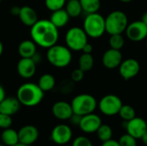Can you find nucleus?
I'll return each instance as SVG.
<instances>
[{
	"instance_id": "nucleus-1",
	"label": "nucleus",
	"mask_w": 147,
	"mask_h": 146,
	"mask_svg": "<svg viewBox=\"0 0 147 146\" xmlns=\"http://www.w3.org/2000/svg\"><path fill=\"white\" fill-rule=\"evenodd\" d=\"M31 40L39 46L49 48L57 44L59 40V28L50 20H38L30 27Z\"/></svg>"
},
{
	"instance_id": "nucleus-2",
	"label": "nucleus",
	"mask_w": 147,
	"mask_h": 146,
	"mask_svg": "<svg viewBox=\"0 0 147 146\" xmlns=\"http://www.w3.org/2000/svg\"><path fill=\"white\" fill-rule=\"evenodd\" d=\"M44 91L38 84L34 83H25L22 84L16 91V98L21 105L25 107H34L41 102L44 98Z\"/></svg>"
},
{
	"instance_id": "nucleus-3",
	"label": "nucleus",
	"mask_w": 147,
	"mask_h": 146,
	"mask_svg": "<svg viewBox=\"0 0 147 146\" xmlns=\"http://www.w3.org/2000/svg\"><path fill=\"white\" fill-rule=\"evenodd\" d=\"M47 59L53 66L57 68H65L71 64L72 54L71 51L66 46L55 44L47 48Z\"/></svg>"
},
{
	"instance_id": "nucleus-4",
	"label": "nucleus",
	"mask_w": 147,
	"mask_h": 146,
	"mask_svg": "<svg viewBox=\"0 0 147 146\" xmlns=\"http://www.w3.org/2000/svg\"><path fill=\"white\" fill-rule=\"evenodd\" d=\"M83 28L88 37L98 39L106 33L105 18L98 12L87 14L84 21Z\"/></svg>"
},
{
	"instance_id": "nucleus-5",
	"label": "nucleus",
	"mask_w": 147,
	"mask_h": 146,
	"mask_svg": "<svg viewBox=\"0 0 147 146\" xmlns=\"http://www.w3.org/2000/svg\"><path fill=\"white\" fill-rule=\"evenodd\" d=\"M127 25V15L121 10H114L105 17V30L109 35L122 34Z\"/></svg>"
},
{
	"instance_id": "nucleus-6",
	"label": "nucleus",
	"mask_w": 147,
	"mask_h": 146,
	"mask_svg": "<svg viewBox=\"0 0 147 146\" xmlns=\"http://www.w3.org/2000/svg\"><path fill=\"white\" fill-rule=\"evenodd\" d=\"M73 114L84 116L94 113L97 108L96 99L90 94H79L71 102Z\"/></svg>"
},
{
	"instance_id": "nucleus-7",
	"label": "nucleus",
	"mask_w": 147,
	"mask_h": 146,
	"mask_svg": "<svg viewBox=\"0 0 147 146\" xmlns=\"http://www.w3.org/2000/svg\"><path fill=\"white\" fill-rule=\"evenodd\" d=\"M65 40L66 46L71 51H82L84 45L88 42V35L83 28L72 27L69 28L65 34Z\"/></svg>"
},
{
	"instance_id": "nucleus-8",
	"label": "nucleus",
	"mask_w": 147,
	"mask_h": 146,
	"mask_svg": "<svg viewBox=\"0 0 147 146\" xmlns=\"http://www.w3.org/2000/svg\"><path fill=\"white\" fill-rule=\"evenodd\" d=\"M122 105L121 99L118 96L113 94L104 96L97 103L101 113L106 116H115L118 114Z\"/></svg>"
},
{
	"instance_id": "nucleus-9",
	"label": "nucleus",
	"mask_w": 147,
	"mask_h": 146,
	"mask_svg": "<svg viewBox=\"0 0 147 146\" xmlns=\"http://www.w3.org/2000/svg\"><path fill=\"white\" fill-rule=\"evenodd\" d=\"M127 38L134 42H140L147 38V25L141 20L128 23L126 30Z\"/></svg>"
},
{
	"instance_id": "nucleus-10",
	"label": "nucleus",
	"mask_w": 147,
	"mask_h": 146,
	"mask_svg": "<svg viewBox=\"0 0 147 146\" xmlns=\"http://www.w3.org/2000/svg\"><path fill=\"white\" fill-rule=\"evenodd\" d=\"M72 138L71 128L65 124H59L55 126L51 132L52 141L58 145H67Z\"/></svg>"
},
{
	"instance_id": "nucleus-11",
	"label": "nucleus",
	"mask_w": 147,
	"mask_h": 146,
	"mask_svg": "<svg viewBox=\"0 0 147 146\" xmlns=\"http://www.w3.org/2000/svg\"><path fill=\"white\" fill-rule=\"evenodd\" d=\"M140 65L135 59H127L122 60L119 65V73L126 81L134 78L140 73Z\"/></svg>"
},
{
	"instance_id": "nucleus-12",
	"label": "nucleus",
	"mask_w": 147,
	"mask_h": 146,
	"mask_svg": "<svg viewBox=\"0 0 147 146\" xmlns=\"http://www.w3.org/2000/svg\"><path fill=\"white\" fill-rule=\"evenodd\" d=\"M124 123L127 133L133 136L136 139H140L142 135L147 130L146 121L140 117L136 116L128 121H124Z\"/></svg>"
},
{
	"instance_id": "nucleus-13",
	"label": "nucleus",
	"mask_w": 147,
	"mask_h": 146,
	"mask_svg": "<svg viewBox=\"0 0 147 146\" xmlns=\"http://www.w3.org/2000/svg\"><path fill=\"white\" fill-rule=\"evenodd\" d=\"M102 124V122L100 116L91 113L82 116L78 126L80 130L85 133H94L97 131Z\"/></svg>"
},
{
	"instance_id": "nucleus-14",
	"label": "nucleus",
	"mask_w": 147,
	"mask_h": 146,
	"mask_svg": "<svg viewBox=\"0 0 147 146\" xmlns=\"http://www.w3.org/2000/svg\"><path fill=\"white\" fill-rule=\"evenodd\" d=\"M36 65L32 58H21L16 65L18 75L24 79L31 78L36 72Z\"/></svg>"
},
{
	"instance_id": "nucleus-15",
	"label": "nucleus",
	"mask_w": 147,
	"mask_h": 146,
	"mask_svg": "<svg viewBox=\"0 0 147 146\" xmlns=\"http://www.w3.org/2000/svg\"><path fill=\"white\" fill-rule=\"evenodd\" d=\"M122 60H123V57L121 50H116L113 48L105 51L102 58V62L103 66L109 70L119 67Z\"/></svg>"
},
{
	"instance_id": "nucleus-16",
	"label": "nucleus",
	"mask_w": 147,
	"mask_h": 146,
	"mask_svg": "<svg viewBox=\"0 0 147 146\" xmlns=\"http://www.w3.org/2000/svg\"><path fill=\"white\" fill-rule=\"evenodd\" d=\"M19 143L31 145L34 144L39 138V131L37 127L32 125H26L18 131Z\"/></svg>"
},
{
	"instance_id": "nucleus-17",
	"label": "nucleus",
	"mask_w": 147,
	"mask_h": 146,
	"mask_svg": "<svg viewBox=\"0 0 147 146\" xmlns=\"http://www.w3.org/2000/svg\"><path fill=\"white\" fill-rule=\"evenodd\" d=\"M52 114L58 120H67L73 114V111L71 103L65 101H59L53 105Z\"/></svg>"
},
{
	"instance_id": "nucleus-18",
	"label": "nucleus",
	"mask_w": 147,
	"mask_h": 146,
	"mask_svg": "<svg viewBox=\"0 0 147 146\" xmlns=\"http://www.w3.org/2000/svg\"><path fill=\"white\" fill-rule=\"evenodd\" d=\"M21 103L16 97H5L0 102V113L12 116L19 111Z\"/></svg>"
},
{
	"instance_id": "nucleus-19",
	"label": "nucleus",
	"mask_w": 147,
	"mask_h": 146,
	"mask_svg": "<svg viewBox=\"0 0 147 146\" xmlns=\"http://www.w3.org/2000/svg\"><path fill=\"white\" fill-rule=\"evenodd\" d=\"M20 21L27 27H32L39 19L36 11L30 6H22L18 15Z\"/></svg>"
},
{
	"instance_id": "nucleus-20",
	"label": "nucleus",
	"mask_w": 147,
	"mask_h": 146,
	"mask_svg": "<svg viewBox=\"0 0 147 146\" xmlns=\"http://www.w3.org/2000/svg\"><path fill=\"white\" fill-rule=\"evenodd\" d=\"M37 45L32 40H22L17 48L18 53L21 58H33V56L37 52Z\"/></svg>"
},
{
	"instance_id": "nucleus-21",
	"label": "nucleus",
	"mask_w": 147,
	"mask_h": 146,
	"mask_svg": "<svg viewBox=\"0 0 147 146\" xmlns=\"http://www.w3.org/2000/svg\"><path fill=\"white\" fill-rule=\"evenodd\" d=\"M70 16L67 14L66 10L65 9H59L54 11H52V15L50 16V21L52 22V23L57 27L58 28H63L65 27L70 20Z\"/></svg>"
},
{
	"instance_id": "nucleus-22",
	"label": "nucleus",
	"mask_w": 147,
	"mask_h": 146,
	"mask_svg": "<svg viewBox=\"0 0 147 146\" xmlns=\"http://www.w3.org/2000/svg\"><path fill=\"white\" fill-rule=\"evenodd\" d=\"M1 139L5 146H13L19 143L18 132L12 128L3 129L1 134Z\"/></svg>"
},
{
	"instance_id": "nucleus-23",
	"label": "nucleus",
	"mask_w": 147,
	"mask_h": 146,
	"mask_svg": "<svg viewBox=\"0 0 147 146\" xmlns=\"http://www.w3.org/2000/svg\"><path fill=\"white\" fill-rule=\"evenodd\" d=\"M65 9L70 17H78L82 12L83 9L79 0H67L65 5Z\"/></svg>"
},
{
	"instance_id": "nucleus-24",
	"label": "nucleus",
	"mask_w": 147,
	"mask_h": 146,
	"mask_svg": "<svg viewBox=\"0 0 147 146\" xmlns=\"http://www.w3.org/2000/svg\"><path fill=\"white\" fill-rule=\"evenodd\" d=\"M55 78L53 75L46 73L43 74L38 80V85L39 87L44 91V92H48L51 91L54 87H55Z\"/></svg>"
},
{
	"instance_id": "nucleus-25",
	"label": "nucleus",
	"mask_w": 147,
	"mask_h": 146,
	"mask_svg": "<svg viewBox=\"0 0 147 146\" xmlns=\"http://www.w3.org/2000/svg\"><path fill=\"white\" fill-rule=\"evenodd\" d=\"M94 58L91 53H84L79 57L78 59V68L83 71H90L94 66Z\"/></svg>"
},
{
	"instance_id": "nucleus-26",
	"label": "nucleus",
	"mask_w": 147,
	"mask_h": 146,
	"mask_svg": "<svg viewBox=\"0 0 147 146\" xmlns=\"http://www.w3.org/2000/svg\"><path fill=\"white\" fill-rule=\"evenodd\" d=\"M83 11L87 14L96 13L101 8V0H79Z\"/></svg>"
},
{
	"instance_id": "nucleus-27",
	"label": "nucleus",
	"mask_w": 147,
	"mask_h": 146,
	"mask_svg": "<svg viewBox=\"0 0 147 146\" xmlns=\"http://www.w3.org/2000/svg\"><path fill=\"white\" fill-rule=\"evenodd\" d=\"M96 133L100 141L105 142L112 139L113 130L110 126L106 125V124H102L100 127L97 129V131L96 132Z\"/></svg>"
},
{
	"instance_id": "nucleus-28",
	"label": "nucleus",
	"mask_w": 147,
	"mask_h": 146,
	"mask_svg": "<svg viewBox=\"0 0 147 146\" xmlns=\"http://www.w3.org/2000/svg\"><path fill=\"white\" fill-rule=\"evenodd\" d=\"M118 114L124 121H128V120L134 119V117H136V111L132 106L123 104L121 106Z\"/></svg>"
},
{
	"instance_id": "nucleus-29",
	"label": "nucleus",
	"mask_w": 147,
	"mask_h": 146,
	"mask_svg": "<svg viewBox=\"0 0 147 146\" xmlns=\"http://www.w3.org/2000/svg\"><path fill=\"white\" fill-rule=\"evenodd\" d=\"M109 46L110 48L116 49V50H121L125 44L124 37L122 36V34H111L109 37Z\"/></svg>"
},
{
	"instance_id": "nucleus-30",
	"label": "nucleus",
	"mask_w": 147,
	"mask_h": 146,
	"mask_svg": "<svg viewBox=\"0 0 147 146\" xmlns=\"http://www.w3.org/2000/svg\"><path fill=\"white\" fill-rule=\"evenodd\" d=\"M67 0H45V6L50 11H54L65 7Z\"/></svg>"
},
{
	"instance_id": "nucleus-31",
	"label": "nucleus",
	"mask_w": 147,
	"mask_h": 146,
	"mask_svg": "<svg viewBox=\"0 0 147 146\" xmlns=\"http://www.w3.org/2000/svg\"><path fill=\"white\" fill-rule=\"evenodd\" d=\"M121 146H137V139L128 133L123 134L118 140Z\"/></svg>"
},
{
	"instance_id": "nucleus-32",
	"label": "nucleus",
	"mask_w": 147,
	"mask_h": 146,
	"mask_svg": "<svg viewBox=\"0 0 147 146\" xmlns=\"http://www.w3.org/2000/svg\"><path fill=\"white\" fill-rule=\"evenodd\" d=\"M71 146H93V145L90 139H88L87 137L79 136L73 140Z\"/></svg>"
},
{
	"instance_id": "nucleus-33",
	"label": "nucleus",
	"mask_w": 147,
	"mask_h": 146,
	"mask_svg": "<svg viewBox=\"0 0 147 146\" xmlns=\"http://www.w3.org/2000/svg\"><path fill=\"white\" fill-rule=\"evenodd\" d=\"M12 125V118L9 115L0 113V128L7 129Z\"/></svg>"
},
{
	"instance_id": "nucleus-34",
	"label": "nucleus",
	"mask_w": 147,
	"mask_h": 146,
	"mask_svg": "<svg viewBox=\"0 0 147 146\" xmlns=\"http://www.w3.org/2000/svg\"><path fill=\"white\" fill-rule=\"evenodd\" d=\"M84 71H83L79 68L72 71V72L71 74V78L72 82H74V83L81 82L84 79Z\"/></svg>"
},
{
	"instance_id": "nucleus-35",
	"label": "nucleus",
	"mask_w": 147,
	"mask_h": 146,
	"mask_svg": "<svg viewBox=\"0 0 147 146\" xmlns=\"http://www.w3.org/2000/svg\"><path fill=\"white\" fill-rule=\"evenodd\" d=\"M81 118H82V116H81V115H78V114H73L71 115V117L70 118V120H71V124H73V125H75V126H78V125H79V123H80Z\"/></svg>"
},
{
	"instance_id": "nucleus-36",
	"label": "nucleus",
	"mask_w": 147,
	"mask_h": 146,
	"mask_svg": "<svg viewBox=\"0 0 147 146\" xmlns=\"http://www.w3.org/2000/svg\"><path fill=\"white\" fill-rule=\"evenodd\" d=\"M102 146H121L119 142L117 140H115V139H109L108 141H105V142H102Z\"/></svg>"
},
{
	"instance_id": "nucleus-37",
	"label": "nucleus",
	"mask_w": 147,
	"mask_h": 146,
	"mask_svg": "<svg viewBox=\"0 0 147 146\" xmlns=\"http://www.w3.org/2000/svg\"><path fill=\"white\" fill-rule=\"evenodd\" d=\"M92 51H93V46L89 42H87L82 49V52L84 53H92Z\"/></svg>"
},
{
	"instance_id": "nucleus-38",
	"label": "nucleus",
	"mask_w": 147,
	"mask_h": 146,
	"mask_svg": "<svg viewBox=\"0 0 147 146\" xmlns=\"http://www.w3.org/2000/svg\"><path fill=\"white\" fill-rule=\"evenodd\" d=\"M20 9H21V7H19V6H12V7L10 8L9 12H10V14H11L12 15L18 16V15H19V13H20Z\"/></svg>"
},
{
	"instance_id": "nucleus-39",
	"label": "nucleus",
	"mask_w": 147,
	"mask_h": 146,
	"mask_svg": "<svg viewBox=\"0 0 147 146\" xmlns=\"http://www.w3.org/2000/svg\"><path fill=\"white\" fill-rule=\"evenodd\" d=\"M6 97V94H5V89H3V87L0 84V102Z\"/></svg>"
},
{
	"instance_id": "nucleus-40",
	"label": "nucleus",
	"mask_w": 147,
	"mask_h": 146,
	"mask_svg": "<svg viewBox=\"0 0 147 146\" xmlns=\"http://www.w3.org/2000/svg\"><path fill=\"white\" fill-rule=\"evenodd\" d=\"M140 139L142 140L143 144H144L146 146H147V130L145 132V133L142 135V137H141V139Z\"/></svg>"
},
{
	"instance_id": "nucleus-41",
	"label": "nucleus",
	"mask_w": 147,
	"mask_h": 146,
	"mask_svg": "<svg viewBox=\"0 0 147 146\" xmlns=\"http://www.w3.org/2000/svg\"><path fill=\"white\" fill-rule=\"evenodd\" d=\"M141 21L147 25V11H146L143 15H142V17H141Z\"/></svg>"
},
{
	"instance_id": "nucleus-42",
	"label": "nucleus",
	"mask_w": 147,
	"mask_h": 146,
	"mask_svg": "<svg viewBox=\"0 0 147 146\" xmlns=\"http://www.w3.org/2000/svg\"><path fill=\"white\" fill-rule=\"evenodd\" d=\"M3 45L2 41L0 40V57H1L2 54H3Z\"/></svg>"
},
{
	"instance_id": "nucleus-43",
	"label": "nucleus",
	"mask_w": 147,
	"mask_h": 146,
	"mask_svg": "<svg viewBox=\"0 0 147 146\" xmlns=\"http://www.w3.org/2000/svg\"><path fill=\"white\" fill-rule=\"evenodd\" d=\"M119 1L121 3H131L133 0H119Z\"/></svg>"
},
{
	"instance_id": "nucleus-44",
	"label": "nucleus",
	"mask_w": 147,
	"mask_h": 146,
	"mask_svg": "<svg viewBox=\"0 0 147 146\" xmlns=\"http://www.w3.org/2000/svg\"><path fill=\"white\" fill-rule=\"evenodd\" d=\"M13 146H30V145H24V144H22V143H18V144H16V145H15Z\"/></svg>"
},
{
	"instance_id": "nucleus-45",
	"label": "nucleus",
	"mask_w": 147,
	"mask_h": 146,
	"mask_svg": "<svg viewBox=\"0 0 147 146\" xmlns=\"http://www.w3.org/2000/svg\"><path fill=\"white\" fill-rule=\"evenodd\" d=\"M0 146H5L4 145H0Z\"/></svg>"
},
{
	"instance_id": "nucleus-46",
	"label": "nucleus",
	"mask_w": 147,
	"mask_h": 146,
	"mask_svg": "<svg viewBox=\"0 0 147 146\" xmlns=\"http://www.w3.org/2000/svg\"><path fill=\"white\" fill-rule=\"evenodd\" d=\"M59 146H67V145H59Z\"/></svg>"
},
{
	"instance_id": "nucleus-47",
	"label": "nucleus",
	"mask_w": 147,
	"mask_h": 146,
	"mask_svg": "<svg viewBox=\"0 0 147 146\" xmlns=\"http://www.w3.org/2000/svg\"><path fill=\"white\" fill-rule=\"evenodd\" d=\"M146 48H147V40H146Z\"/></svg>"
},
{
	"instance_id": "nucleus-48",
	"label": "nucleus",
	"mask_w": 147,
	"mask_h": 146,
	"mask_svg": "<svg viewBox=\"0 0 147 146\" xmlns=\"http://www.w3.org/2000/svg\"><path fill=\"white\" fill-rule=\"evenodd\" d=\"M1 2H2V0H0V3H1Z\"/></svg>"
}]
</instances>
